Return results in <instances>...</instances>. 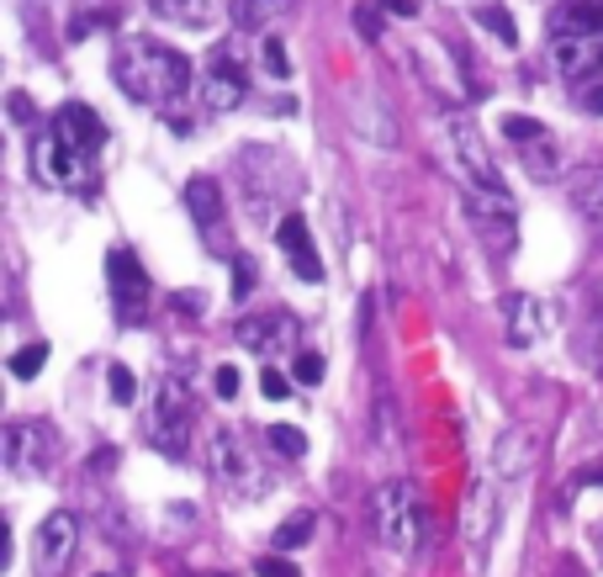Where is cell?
Returning a JSON list of instances; mask_svg holds the SVG:
<instances>
[{"mask_svg":"<svg viewBox=\"0 0 603 577\" xmlns=\"http://www.w3.org/2000/svg\"><path fill=\"white\" fill-rule=\"evenodd\" d=\"M101 149H106V123L85 101H64L33 143V175L53 191H85L96 180Z\"/></svg>","mask_w":603,"mask_h":577,"instance_id":"1","label":"cell"},{"mask_svg":"<svg viewBox=\"0 0 603 577\" xmlns=\"http://www.w3.org/2000/svg\"><path fill=\"white\" fill-rule=\"evenodd\" d=\"M112 80L138 106L164 112V106L186 101V90H191V59L160 38H122L117 53H112Z\"/></svg>","mask_w":603,"mask_h":577,"instance_id":"2","label":"cell"},{"mask_svg":"<svg viewBox=\"0 0 603 577\" xmlns=\"http://www.w3.org/2000/svg\"><path fill=\"white\" fill-rule=\"evenodd\" d=\"M551 59L577 90L603 80V0H562L545 22Z\"/></svg>","mask_w":603,"mask_h":577,"instance_id":"3","label":"cell"},{"mask_svg":"<svg viewBox=\"0 0 603 577\" xmlns=\"http://www.w3.org/2000/svg\"><path fill=\"white\" fill-rule=\"evenodd\" d=\"M444 143H450V165H455V180H461V197L466 191H503V175H498L492 154L482 149V133L466 112L444 117Z\"/></svg>","mask_w":603,"mask_h":577,"instance_id":"4","label":"cell"},{"mask_svg":"<svg viewBox=\"0 0 603 577\" xmlns=\"http://www.w3.org/2000/svg\"><path fill=\"white\" fill-rule=\"evenodd\" d=\"M370 519H376V536L387 540L392 551H413L418 545V530H424V509H418V493L407 482H387L370 493Z\"/></svg>","mask_w":603,"mask_h":577,"instance_id":"5","label":"cell"},{"mask_svg":"<svg viewBox=\"0 0 603 577\" xmlns=\"http://www.w3.org/2000/svg\"><path fill=\"white\" fill-rule=\"evenodd\" d=\"M0 461L11 477H42L53 466V429L38 418H11L0 435Z\"/></svg>","mask_w":603,"mask_h":577,"instance_id":"6","label":"cell"},{"mask_svg":"<svg viewBox=\"0 0 603 577\" xmlns=\"http://www.w3.org/2000/svg\"><path fill=\"white\" fill-rule=\"evenodd\" d=\"M149 435H154V446H160L169 461H180L186 446H191V398H186V387H180V381H169V376H164L160 392H154Z\"/></svg>","mask_w":603,"mask_h":577,"instance_id":"7","label":"cell"},{"mask_svg":"<svg viewBox=\"0 0 603 577\" xmlns=\"http://www.w3.org/2000/svg\"><path fill=\"white\" fill-rule=\"evenodd\" d=\"M106 287H112V308H117L122 324H143V318H149V297H154V287H149L143 260H138L133 249L117 244L106 254Z\"/></svg>","mask_w":603,"mask_h":577,"instance_id":"8","label":"cell"},{"mask_svg":"<svg viewBox=\"0 0 603 577\" xmlns=\"http://www.w3.org/2000/svg\"><path fill=\"white\" fill-rule=\"evenodd\" d=\"M249 85H254V75H249V64L239 59V48L223 42V48L206 59V75H201L206 106H212V112H239L243 96H249Z\"/></svg>","mask_w":603,"mask_h":577,"instance_id":"9","label":"cell"},{"mask_svg":"<svg viewBox=\"0 0 603 577\" xmlns=\"http://www.w3.org/2000/svg\"><path fill=\"white\" fill-rule=\"evenodd\" d=\"M212 482H223L228 493H260V466H254V451L239 440V429H217L212 435Z\"/></svg>","mask_w":603,"mask_h":577,"instance_id":"10","label":"cell"},{"mask_svg":"<svg viewBox=\"0 0 603 577\" xmlns=\"http://www.w3.org/2000/svg\"><path fill=\"white\" fill-rule=\"evenodd\" d=\"M75 545H80L75 514H70V509H53V514L38 525V536H33V567H38V577H64Z\"/></svg>","mask_w":603,"mask_h":577,"instance_id":"11","label":"cell"},{"mask_svg":"<svg viewBox=\"0 0 603 577\" xmlns=\"http://www.w3.org/2000/svg\"><path fill=\"white\" fill-rule=\"evenodd\" d=\"M551 324H556V313H551L545 297H535V291H508L503 297V329H508L514 350H535L551 334Z\"/></svg>","mask_w":603,"mask_h":577,"instance_id":"12","label":"cell"},{"mask_svg":"<svg viewBox=\"0 0 603 577\" xmlns=\"http://www.w3.org/2000/svg\"><path fill=\"white\" fill-rule=\"evenodd\" d=\"M276 244H281L286 265H291L307 287H318V281H323V260H318L313 228H307V217H302V212H286L281 223H276Z\"/></svg>","mask_w":603,"mask_h":577,"instance_id":"13","label":"cell"},{"mask_svg":"<svg viewBox=\"0 0 603 577\" xmlns=\"http://www.w3.org/2000/svg\"><path fill=\"white\" fill-rule=\"evenodd\" d=\"M239 344L254 350V355H286L297 344V324L291 313H254V318H239Z\"/></svg>","mask_w":603,"mask_h":577,"instance_id":"14","label":"cell"},{"mask_svg":"<svg viewBox=\"0 0 603 577\" xmlns=\"http://www.w3.org/2000/svg\"><path fill=\"white\" fill-rule=\"evenodd\" d=\"M529 466H535V435H529V429H519V424H508V429L492 440V477L519 482Z\"/></svg>","mask_w":603,"mask_h":577,"instance_id":"15","label":"cell"},{"mask_svg":"<svg viewBox=\"0 0 603 577\" xmlns=\"http://www.w3.org/2000/svg\"><path fill=\"white\" fill-rule=\"evenodd\" d=\"M186 206H191L197 228H206V239H212V234H223V191H217L206 175H197V180L186 186Z\"/></svg>","mask_w":603,"mask_h":577,"instance_id":"16","label":"cell"},{"mask_svg":"<svg viewBox=\"0 0 603 577\" xmlns=\"http://www.w3.org/2000/svg\"><path fill=\"white\" fill-rule=\"evenodd\" d=\"M571 202H577V212H582L588 223H599L603 228V160H588V165L577 170V180H571Z\"/></svg>","mask_w":603,"mask_h":577,"instance_id":"17","label":"cell"},{"mask_svg":"<svg viewBox=\"0 0 603 577\" xmlns=\"http://www.w3.org/2000/svg\"><path fill=\"white\" fill-rule=\"evenodd\" d=\"M461 519H466V536L477 540V545H487V536H492V519H498V498H492V488H487V482H472Z\"/></svg>","mask_w":603,"mask_h":577,"instance_id":"18","label":"cell"},{"mask_svg":"<svg viewBox=\"0 0 603 577\" xmlns=\"http://www.w3.org/2000/svg\"><path fill=\"white\" fill-rule=\"evenodd\" d=\"M149 5H154L160 22H175V27H186V33L206 27V16H212V0H149Z\"/></svg>","mask_w":603,"mask_h":577,"instance_id":"19","label":"cell"},{"mask_svg":"<svg viewBox=\"0 0 603 577\" xmlns=\"http://www.w3.org/2000/svg\"><path fill=\"white\" fill-rule=\"evenodd\" d=\"M313 525H318V514H313V509H297L291 519H281V530H276V551L307 545V540H313Z\"/></svg>","mask_w":603,"mask_h":577,"instance_id":"20","label":"cell"},{"mask_svg":"<svg viewBox=\"0 0 603 577\" xmlns=\"http://www.w3.org/2000/svg\"><path fill=\"white\" fill-rule=\"evenodd\" d=\"M519 160L535 180H545V175H556V143H551V138H535V143L519 149Z\"/></svg>","mask_w":603,"mask_h":577,"instance_id":"21","label":"cell"},{"mask_svg":"<svg viewBox=\"0 0 603 577\" xmlns=\"http://www.w3.org/2000/svg\"><path fill=\"white\" fill-rule=\"evenodd\" d=\"M477 22H482V27L492 33V38H503V42H508V48L519 42V27H514L508 5H482V11H477Z\"/></svg>","mask_w":603,"mask_h":577,"instance_id":"22","label":"cell"},{"mask_svg":"<svg viewBox=\"0 0 603 577\" xmlns=\"http://www.w3.org/2000/svg\"><path fill=\"white\" fill-rule=\"evenodd\" d=\"M42 366H48V344H22V350L11 355V376H16V381H33Z\"/></svg>","mask_w":603,"mask_h":577,"instance_id":"23","label":"cell"},{"mask_svg":"<svg viewBox=\"0 0 603 577\" xmlns=\"http://www.w3.org/2000/svg\"><path fill=\"white\" fill-rule=\"evenodd\" d=\"M265 440H271L281 455H297V461L307 455V435H302L297 424H271V429H265Z\"/></svg>","mask_w":603,"mask_h":577,"instance_id":"24","label":"cell"},{"mask_svg":"<svg viewBox=\"0 0 603 577\" xmlns=\"http://www.w3.org/2000/svg\"><path fill=\"white\" fill-rule=\"evenodd\" d=\"M503 138L524 149V143H535V138H551V127L535 123V117H503Z\"/></svg>","mask_w":603,"mask_h":577,"instance_id":"25","label":"cell"},{"mask_svg":"<svg viewBox=\"0 0 603 577\" xmlns=\"http://www.w3.org/2000/svg\"><path fill=\"white\" fill-rule=\"evenodd\" d=\"M106 392H112V403L127 409V403L138 398V376L127 372V366H112V372H106Z\"/></svg>","mask_w":603,"mask_h":577,"instance_id":"26","label":"cell"},{"mask_svg":"<svg viewBox=\"0 0 603 577\" xmlns=\"http://www.w3.org/2000/svg\"><path fill=\"white\" fill-rule=\"evenodd\" d=\"M260 53H265V75H276V80H286L291 75V59H286V42L271 33V38L260 42Z\"/></svg>","mask_w":603,"mask_h":577,"instance_id":"27","label":"cell"},{"mask_svg":"<svg viewBox=\"0 0 603 577\" xmlns=\"http://www.w3.org/2000/svg\"><path fill=\"white\" fill-rule=\"evenodd\" d=\"M254 281H260V265H254L249 254H239V260H234V302H249Z\"/></svg>","mask_w":603,"mask_h":577,"instance_id":"28","label":"cell"},{"mask_svg":"<svg viewBox=\"0 0 603 577\" xmlns=\"http://www.w3.org/2000/svg\"><path fill=\"white\" fill-rule=\"evenodd\" d=\"M297 381H302V387H318L323 381V355L318 350H302V355H297Z\"/></svg>","mask_w":603,"mask_h":577,"instance_id":"29","label":"cell"},{"mask_svg":"<svg viewBox=\"0 0 603 577\" xmlns=\"http://www.w3.org/2000/svg\"><path fill=\"white\" fill-rule=\"evenodd\" d=\"M271 5H291V0H239V22H243V27H254Z\"/></svg>","mask_w":603,"mask_h":577,"instance_id":"30","label":"cell"},{"mask_svg":"<svg viewBox=\"0 0 603 577\" xmlns=\"http://www.w3.org/2000/svg\"><path fill=\"white\" fill-rule=\"evenodd\" d=\"M254 573H260V577H297V567H291L286 556H260V562H254Z\"/></svg>","mask_w":603,"mask_h":577,"instance_id":"31","label":"cell"},{"mask_svg":"<svg viewBox=\"0 0 603 577\" xmlns=\"http://www.w3.org/2000/svg\"><path fill=\"white\" fill-rule=\"evenodd\" d=\"M355 22H361V38H381V22H376V5H361V11H355Z\"/></svg>","mask_w":603,"mask_h":577,"instance_id":"32","label":"cell"},{"mask_svg":"<svg viewBox=\"0 0 603 577\" xmlns=\"http://www.w3.org/2000/svg\"><path fill=\"white\" fill-rule=\"evenodd\" d=\"M260 387H265V398H286V392H291V381H286L281 372H265L260 376Z\"/></svg>","mask_w":603,"mask_h":577,"instance_id":"33","label":"cell"},{"mask_svg":"<svg viewBox=\"0 0 603 577\" xmlns=\"http://www.w3.org/2000/svg\"><path fill=\"white\" fill-rule=\"evenodd\" d=\"M217 398H239V372H234V366L217 372Z\"/></svg>","mask_w":603,"mask_h":577,"instance_id":"34","label":"cell"},{"mask_svg":"<svg viewBox=\"0 0 603 577\" xmlns=\"http://www.w3.org/2000/svg\"><path fill=\"white\" fill-rule=\"evenodd\" d=\"M577 96H582V112H599L603 117V80L588 85V90H577Z\"/></svg>","mask_w":603,"mask_h":577,"instance_id":"35","label":"cell"},{"mask_svg":"<svg viewBox=\"0 0 603 577\" xmlns=\"http://www.w3.org/2000/svg\"><path fill=\"white\" fill-rule=\"evenodd\" d=\"M11 117H16V123H27V117H33V101H27L22 90H11Z\"/></svg>","mask_w":603,"mask_h":577,"instance_id":"36","label":"cell"},{"mask_svg":"<svg viewBox=\"0 0 603 577\" xmlns=\"http://www.w3.org/2000/svg\"><path fill=\"white\" fill-rule=\"evenodd\" d=\"M588 482H603V466H588V472H577V488H588Z\"/></svg>","mask_w":603,"mask_h":577,"instance_id":"37","label":"cell"},{"mask_svg":"<svg viewBox=\"0 0 603 577\" xmlns=\"http://www.w3.org/2000/svg\"><path fill=\"white\" fill-rule=\"evenodd\" d=\"M387 5H392L398 16H413V0H387Z\"/></svg>","mask_w":603,"mask_h":577,"instance_id":"38","label":"cell"},{"mask_svg":"<svg viewBox=\"0 0 603 577\" xmlns=\"http://www.w3.org/2000/svg\"><path fill=\"white\" fill-rule=\"evenodd\" d=\"M599 545H603V530H599Z\"/></svg>","mask_w":603,"mask_h":577,"instance_id":"39","label":"cell"},{"mask_svg":"<svg viewBox=\"0 0 603 577\" xmlns=\"http://www.w3.org/2000/svg\"><path fill=\"white\" fill-rule=\"evenodd\" d=\"M566 577H577V573H566Z\"/></svg>","mask_w":603,"mask_h":577,"instance_id":"40","label":"cell"},{"mask_svg":"<svg viewBox=\"0 0 603 577\" xmlns=\"http://www.w3.org/2000/svg\"><path fill=\"white\" fill-rule=\"evenodd\" d=\"M223 577H228V573H223Z\"/></svg>","mask_w":603,"mask_h":577,"instance_id":"41","label":"cell"}]
</instances>
